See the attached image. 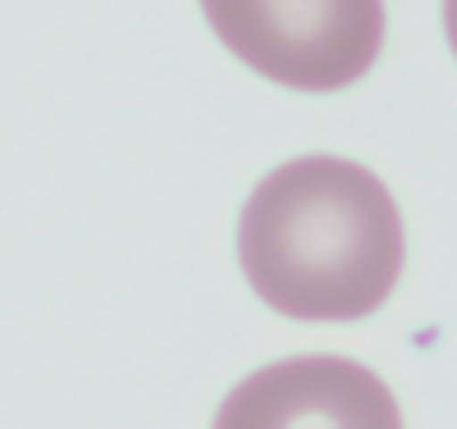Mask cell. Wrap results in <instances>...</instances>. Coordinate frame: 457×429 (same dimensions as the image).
<instances>
[{
	"label": "cell",
	"instance_id": "1",
	"mask_svg": "<svg viewBox=\"0 0 457 429\" xmlns=\"http://www.w3.org/2000/svg\"><path fill=\"white\" fill-rule=\"evenodd\" d=\"M238 260L256 297L288 320H366L403 275V215L370 169L307 155L256 183Z\"/></svg>",
	"mask_w": 457,
	"mask_h": 429
},
{
	"label": "cell",
	"instance_id": "2",
	"mask_svg": "<svg viewBox=\"0 0 457 429\" xmlns=\"http://www.w3.org/2000/svg\"><path fill=\"white\" fill-rule=\"evenodd\" d=\"M215 37L293 92H338L385 46V0H202Z\"/></svg>",
	"mask_w": 457,
	"mask_h": 429
},
{
	"label": "cell",
	"instance_id": "3",
	"mask_svg": "<svg viewBox=\"0 0 457 429\" xmlns=\"http://www.w3.org/2000/svg\"><path fill=\"white\" fill-rule=\"evenodd\" d=\"M215 429H403V411L389 384L348 357H288L247 375Z\"/></svg>",
	"mask_w": 457,
	"mask_h": 429
},
{
	"label": "cell",
	"instance_id": "4",
	"mask_svg": "<svg viewBox=\"0 0 457 429\" xmlns=\"http://www.w3.org/2000/svg\"><path fill=\"white\" fill-rule=\"evenodd\" d=\"M444 28H448V46L457 55V0H444Z\"/></svg>",
	"mask_w": 457,
	"mask_h": 429
}]
</instances>
